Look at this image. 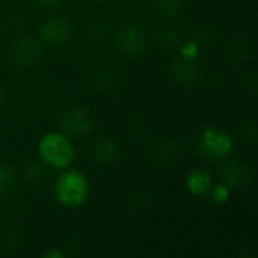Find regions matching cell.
Wrapping results in <instances>:
<instances>
[{"instance_id":"obj_1","label":"cell","mask_w":258,"mask_h":258,"mask_svg":"<svg viewBox=\"0 0 258 258\" xmlns=\"http://www.w3.org/2000/svg\"><path fill=\"white\" fill-rule=\"evenodd\" d=\"M88 195L89 181L80 171L62 172L54 181V197L65 207H80Z\"/></svg>"},{"instance_id":"obj_2","label":"cell","mask_w":258,"mask_h":258,"mask_svg":"<svg viewBox=\"0 0 258 258\" xmlns=\"http://www.w3.org/2000/svg\"><path fill=\"white\" fill-rule=\"evenodd\" d=\"M38 151L41 156V160L53 168L63 169L71 165L74 160L76 151L63 133H47L39 139L38 144Z\"/></svg>"},{"instance_id":"obj_3","label":"cell","mask_w":258,"mask_h":258,"mask_svg":"<svg viewBox=\"0 0 258 258\" xmlns=\"http://www.w3.org/2000/svg\"><path fill=\"white\" fill-rule=\"evenodd\" d=\"M8 59L14 67L20 70L33 68L42 59V47L32 36L18 35L11 41L8 47Z\"/></svg>"},{"instance_id":"obj_4","label":"cell","mask_w":258,"mask_h":258,"mask_svg":"<svg viewBox=\"0 0 258 258\" xmlns=\"http://www.w3.org/2000/svg\"><path fill=\"white\" fill-rule=\"evenodd\" d=\"M233 151V138L216 127H204L198 139V153L209 160H224Z\"/></svg>"},{"instance_id":"obj_5","label":"cell","mask_w":258,"mask_h":258,"mask_svg":"<svg viewBox=\"0 0 258 258\" xmlns=\"http://www.w3.org/2000/svg\"><path fill=\"white\" fill-rule=\"evenodd\" d=\"M60 128L68 138H83L94 127L92 113L83 106H71L60 115Z\"/></svg>"},{"instance_id":"obj_6","label":"cell","mask_w":258,"mask_h":258,"mask_svg":"<svg viewBox=\"0 0 258 258\" xmlns=\"http://www.w3.org/2000/svg\"><path fill=\"white\" fill-rule=\"evenodd\" d=\"M118 51L125 57H138L147 48V35L138 24H125L115 39Z\"/></svg>"},{"instance_id":"obj_7","label":"cell","mask_w":258,"mask_h":258,"mask_svg":"<svg viewBox=\"0 0 258 258\" xmlns=\"http://www.w3.org/2000/svg\"><path fill=\"white\" fill-rule=\"evenodd\" d=\"M151 165L157 169H171L180 157V147L171 136H160L153 141L148 151Z\"/></svg>"},{"instance_id":"obj_8","label":"cell","mask_w":258,"mask_h":258,"mask_svg":"<svg viewBox=\"0 0 258 258\" xmlns=\"http://www.w3.org/2000/svg\"><path fill=\"white\" fill-rule=\"evenodd\" d=\"M168 76L169 79L181 88H192L195 86L201 79V70L198 63L192 59L178 57L174 59L168 67Z\"/></svg>"},{"instance_id":"obj_9","label":"cell","mask_w":258,"mask_h":258,"mask_svg":"<svg viewBox=\"0 0 258 258\" xmlns=\"http://www.w3.org/2000/svg\"><path fill=\"white\" fill-rule=\"evenodd\" d=\"M219 178L228 189H240L251 183L252 171L240 160H227L219 166Z\"/></svg>"},{"instance_id":"obj_10","label":"cell","mask_w":258,"mask_h":258,"mask_svg":"<svg viewBox=\"0 0 258 258\" xmlns=\"http://www.w3.org/2000/svg\"><path fill=\"white\" fill-rule=\"evenodd\" d=\"M38 33H39L41 41L48 45H63L65 42L70 41L73 29H71V24L65 18L51 17V18H47L39 26Z\"/></svg>"},{"instance_id":"obj_11","label":"cell","mask_w":258,"mask_h":258,"mask_svg":"<svg viewBox=\"0 0 258 258\" xmlns=\"http://www.w3.org/2000/svg\"><path fill=\"white\" fill-rule=\"evenodd\" d=\"M88 83L94 92L101 95L113 94L118 88V76L107 65H94L88 73Z\"/></svg>"},{"instance_id":"obj_12","label":"cell","mask_w":258,"mask_h":258,"mask_svg":"<svg viewBox=\"0 0 258 258\" xmlns=\"http://www.w3.org/2000/svg\"><path fill=\"white\" fill-rule=\"evenodd\" d=\"M92 154H94V159L100 165L109 166V165H113L115 162H118V159L121 156V148L113 138L100 136L92 147Z\"/></svg>"},{"instance_id":"obj_13","label":"cell","mask_w":258,"mask_h":258,"mask_svg":"<svg viewBox=\"0 0 258 258\" xmlns=\"http://www.w3.org/2000/svg\"><path fill=\"white\" fill-rule=\"evenodd\" d=\"M212 186V175L207 169L197 168L190 171L186 177V187L192 195H206L210 192Z\"/></svg>"},{"instance_id":"obj_14","label":"cell","mask_w":258,"mask_h":258,"mask_svg":"<svg viewBox=\"0 0 258 258\" xmlns=\"http://www.w3.org/2000/svg\"><path fill=\"white\" fill-rule=\"evenodd\" d=\"M21 175L26 183H29L32 186H38L47 180L48 171L44 166V163H41L38 160H27L21 168Z\"/></svg>"},{"instance_id":"obj_15","label":"cell","mask_w":258,"mask_h":258,"mask_svg":"<svg viewBox=\"0 0 258 258\" xmlns=\"http://www.w3.org/2000/svg\"><path fill=\"white\" fill-rule=\"evenodd\" d=\"M85 35L91 42L101 44L110 35V24L104 18H92L91 21H88L85 27Z\"/></svg>"},{"instance_id":"obj_16","label":"cell","mask_w":258,"mask_h":258,"mask_svg":"<svg viewBox=\"0 0 258 258\" xmlns=\"http://www.w3.org/2000/svg\"><path fill=\"white\" fill-rule=\"evenodd\" d=\"M227 56L233 62H243L251 56V44L246 36H234L227 45Z\"/></svg>"},{"instance_id":"obj_17","label":"cell","mask_w":258,"mask_h":258,"mask_svg":"<svg viewBox=\"0 0 258 258\" xmlns=\"http://www.w3.org/2000/svg\"><path fill=\"white\" fill-rule=\"evenodd\" d=\"M156 41L163 48H174L181 42V35L177 27L163 26L156 30Z\"/></svg>"},{"instance_id":"obj_18","label":"cell","mask_w":258,"mask_h":258,"mask_svg":"<svg viewBox=\"0 0 258 258\" xmlns=\"http://www.w3.org/2000/svg\"><path fill=\"white\" fill-rule=\"evenodd\" d=\"M154 11L162 17H177L183 9V0H153Z\"/></svg>"},{"instance_id":"obj_19","label":"cell","mask_w":258,"mask_h":258,"mask_svg":"<svg viewBox=\"0 0 258 258\" xmlns=\"http://www.w3.org/2000/svg\"><path fill=\"white\" fill-rule=\"evenodd\" d=\"M20 246V234L14 227H3L0 230V249L5 252L15 251Z\"/></svg>"},{"instance_id":"obj_20","label":"cell","mask_w":258,"mask_h":258,"mask_svg":"<svg viewBox=\"0 0 258 258\" xmlns=\"http://www.w3.org/2000/svg\"><path fill=\"white\" fill-rule=\"evenodd\" d=\"M17 181V175L14 168L6 163V162H0V195H6L9 194Z\"/></svg>"},{"instance_id":"obj_21","label":"cell","mask_w":258,"mask_h":258,"mask_svg":"<svg viewBox=\"0 0 258 258\" xmlns=\"http://www.w3.org/2000/svg\"><path fill=\"white\" fill-rule=\"evenodd\" d=\"M215 36H216V32L210 24H201L194 29L190 41H194L198 45H209L215 41Z\"/></svg>"},{"instance_id":"obj_22","label":"cell","mask_w":258,"mask_h":258,"mask_svg":"<svg viewBox=\"0 0 258 258\" xmlns=\"http://www.w3.org/2000/svg\"><path fill=\"white\" fill-rule=\"evenodd\" d=\"M124 128L133 139H141L147 133V122L141 116H133L125 122Z\"/></svg>"},{"instance_id":"obj_23","label":"cell","mask_w":258,"mask_h":258,"mask_svg":"<svg viewBox=\"0 0 258 258\" xmlns=\"http://www.w3.org/2000/svg\"><path fill=\"white\" fill-rule=\"evenodd\" d=\"M239 135H240V138H242L243 142H255V139H257V127H255V122L254 121H246L240 127Z\"/></svg>"},{"instance_id":"obj_24","label":"cell","mask_w":258,"mask_h":258,"mask_svg":"<svg viewBox=\"0 0 258 258\" xmlns=\"http://www.w3.org/2000/svg\"><path fill=\"white\" fill-rule=\"evenodd\" d=\"M212 198H213V201L215 203H218V204H224V203H227L228 201V198H230V189L225 186V184H219V186H212Z\"/></svg>"},{"instance_id":"obj_25","label":"cell","mask_w":258,"mask_h":258,"mask_svg":"<svg viewBox=\"0 0 258 258\" xmlns=\"http://www.w3.org/2000/svg\"><path fill=\"white\" fill-rule=\"evenodd\" d=\"M198 48H200L198 44H195L194 41H187V42H184V44L181 45V53H183L181 56L186 57V59L195 60V59L198 57Z\"/></svg>"},{"instance_id":"obj_26","label":"cell","mask_w":258,"mask_h":258,"mask_svg":"<svg viewBox=\"0 0 258 258\" xmlns=\"http://www.w3.org/2000/svg\"><path fill=\"white\" fill-rule=\"evenodd\" d=\"M44 258H63V252L56 248H50L44 252Z\"/></svg>"},{"instance_id":"obj_27","label":"cell","mask_w":258,"mask_h":258,"mask_svg":"<svg viewBox=\"0 0 258 258\" xmlns=\"http://www.w3.org/2000/svg\"><path fill=\"white\" fill-rule=\"evenodd\" d=\"M38 6H41V8H53V6H56L60 0H33Z\"/></svg>"},{"instance_id":"obj_28","label":"cell","mask_w":258,"mask_h":258,"mask_svg":"<svg viewBox=\"0 0 258 258\" xmlns=\"http://www.w3.org/2000/svg\"><path fill=\"white\" fill-rule=\"evenodd\" d=\"M5 104H6V92H5V89L0 86V110L5 107Z\"/></svg>"},{"instance_id":"obj_29","label":"cell","mask_w":258,"mask_h":258,"mask_svg":"<svg viewBox=\"0 0 258 258\" xmlns=\"http://www.w3.org/2000/svg\"><path fill=\"white\" fill-rule=\"evenodd\" d=\"M5 29H6V26H5V23L0 20V38L3 36V33H5Z\"/></svg>"},{"instance_id":"obj_30","label":"cell","mask_w":258,"mask_h":258,"mask_svg":"<svg viewBox=\"0 0 258 258\" xmlns=\"http://www.w3.org/2000/svg\"><path fill=\"white\" fill-rule=\"evenodd\" d=\"M98 2H104V0H98Z\"/></svg>"}]
</instances>
